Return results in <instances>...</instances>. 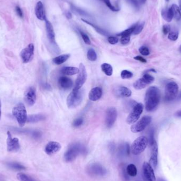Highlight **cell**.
<instances>
[{
	"mask_svg": "<svg viewBox=\"0 0 181 181\" xmlns=\"http://www.w3.org/2000/svg\"><path fill=\"white\" fill-rule=\"evenodd\" d=\"M161 100V92L158 87H151L146 92L145 97L146 110L152 112L156 109Z\"/></svg>",
	"mask_w": 181,
	"mask_h": 181,
	"instance_id": "cell-1",
	"label": "cell"
},
{
	"mask_svg": "<svg viewBox=\"0 0 181 181\" xmlns=\"http://www.w3.org/2000/svg\"><path fill=\"white\" fill-rule=\"evenodd\" d=\"M12 114L20 127H23L27 120V113L25 105L23 103H19L13 107Z\"/></svg>",
	"mask_w": 181,
	"mask_h": 181,
	"instance_id": "cell-2",
	"label": "cell"
},
{
	"mask_svg": "<svg viewBox=\"0 0 181 181\" xmlns=\"http://www.w3.org/2000/svg\"><path fill=\"white\" fill-rule=\"evenodd\" d=\"M83 100V93L81 89L74 90L67 97V105L69 109H74L79 106Z\"/></svg>",
	"mask_w": 181,
	"mask_h": 181,
	"instance_id": "cell-3",
	"label": "cell"
},
{
	"mask_svg": "<svg viewBox=\"0 0 181 181\" xmlns=\"http://www.w3.org/2000/svg\"><path fill=\"white\" fill-rule=\"evenodd\" d=\"M148 140L145 136H140L133 143L131 150L133 155H138L145 150L148 145Z\"/></svg>",
	"mask_w": 181,
	"mask_h": 181,
	"instance_id": "cell-4",
	"label": "cell"
},
{
	"mask_svg": "<svg viewBox=\"0 0 181 181\" xmlns=\"http://www.w3.org/2000/svg\"><path fill=\"white\" fill-rule=\"evenodd\" d=\"M84 151V148L79 144H74L71 146L64 154V159L66 162H71L76 158L79 154Z\"/></svg>",
	"mask_w": 181,
	"mask_h": 181,
	"instance_id": "cell-5",
	"label": "cell"
},
{
	"mask_svg": "<svg viewBox=\"0 0 181 181\" xmlns=\"http://www.w3.org/2000/svg\"><path fill=\"white\" fill-rule=\"evenodd\" d=\"M179 92V86L175 82H169L166 84L165 90V100L171 101L176 98Z\"/></svg>",
	"mask_w": 181,
	"mask_h": 181,
	"instance_id": "cell-6",
	"label": "cell"
},
{
	"mask_svg": "<svg viewBox=\"0 0 181 181\" xmlns=\"http://www.w3.org/2000/svg\"><path fill=\"white\" fill-rule=\"evenodd\" d=\"M144 110V105L142 103H139L135 105L132 111L128 116L126 122L129 125L133 124L139 119L140 115L142 114Z\"/></svg>",
	"mask_w": 181,
	"mask_h": 181,
	"instance_id": "cell-7",
	"label": "cell"
},
{
	"mask_svg": "<svg viewBox=\"0 0 181 181\" xmlns=\"http://www.w3.org/2000/svg\"><path fill=\"white\" fill-rule=\"evenodd\" d=\"M151 121V117L150 116L146 115L143 117L139 121L135 124L131 125V131L133 133H140L145 130Z\"/></svg>",
	"mask_w": 181,
	"mask_h": 181,
	"instance_id": "cell-8",
	"label": "cell"
},
{
	"mask_svg": "<svg viewBox=\"0 0 181 181\" xmlns=\"http://www.w3.org/2000/svg\"><path fill=\"white\" fill-rule=\"evenodd\" d=\"M87 79V72L85 67L84 64L81 63L79 66V72L74 87V90H79L81 89L84 83L86 82Z\"/></svg>",
	"mask_w": 181,
	"mask_h": 181,
	"instance_id": "cell-9",
	"label": "cell"
},
{
	"mask_svg": "<svg viewBox=\"0 0 181 181\" xmlns=\"http://www.w3.org/2000/svg\"><path fill=\"white\" fill-rule=\"evenodd\" d=\"M155 78L150 74H145L143 77L138 79L133 83V87L136 89H142L145 88L149 84L152 83L154 81Z\"/></svg>",
	"mask_w": 181,
	"mask_h": 181,
	"instance_id": "cell-10",
	"label": "cell"
},
{
	"mask_svg": "<svg viewBox=\"0 0 181 181\" xmlns=\"http://www.w3.org/2000/svg\"><path fill=\"white\" fill-rule=\"evenodd\" d=\"M117 118V111L114 107L107 109L105 114V125L108 128L112 127L115 124Z\"/></svg>",
	"mask_w": 181,
	"mask_h": 181,
	"instance_id": "cell-11",
	"label": "cell"
},
{
	"mask_svg": "<svg viewBox=\"0 0 181 181\" xmlns=\"http://www.w3.org/2000/svg\"><path fill=\"white\" fill-rule=\"evenodd\" d=\"M34 50L35 47L33 43H30L21 51V58L24 63H28L33 59Z\"/></svg>",
	"mask_w": 181,
	"mask_h": 181,
	"instance_id": "cell-12",
	"label": "cell"
},
{
	"mask_svg": "<svg viewBox=\"0 0 181 181\" xmlns=\"http://www.w3.org/2000/svg\"><path fill=\"white\" fill-rule=\"evenodd\" d=\"M88 173L92 176H103L107 174L106 169L99 164H92L87 168Z\"/></svg>",
	"mask_w": 181,
	"mask_h": 181,
	"instance_id": "cell-13",
	"label": "cell"
},
{
	"mask_svg": "<svg viewBox=\"0 0 181 181\" xmlns=\"http://www.w3.org/2000/svg\"><path fill=\"white\" fill-rule=\"evenodd\" d=\"M7 150L9 152H17L20 148L19 140L17 138H12L10 131L7 133Z\"/></svg>",
	"mask_w": 181,
	"mask_h": 181,
	"instance_id": "cell-14",
	"label": "cell"
},
{
	"mask_svg": "<svg viewBox=\"0 0 181 181\" xmlns=\"http://www.w3.org/2000/svg\"><path fill=\"white\" fill-rule=\"evenodd\" d=\"M36 89L33 87H29L25 93V101L29 106H32L36 101Z\"/></svg>",
	"mask_w": 181,
	"mask_h": 181,
	"instance_id": "cell-15",
	"label": "cell"
},
{
	"mask_svg": "<svg viewBox=\"0 0 181 181\" xmlns=\"http://www.w3.org/2000/svg\"><path fill=\"white\" fill-rule=\"evenodd\" d=\"M151 145V151L149 164L153 168L155 169L158 163V146L155 140L154 141Z\"/></svg>",
	"mask_w": 181,
	"mask_h": 181,
	"instance_id": "cell-16",
	"label": "cell"
},
{
	"mask_svg": "<svg viewBox=\"0 0 181 181\" xmlns=\"http://www.w3.org/2000/svg\"><path fill=\"white\" fill-rule=\"evenodd\" d=\"M61 148V145L58 142L50 141L46 145L45 151L47 155H52L58 152Z\"/></svg>",
	"mask_w": 181,
	"mask_h": 181,
	"instance_id": "cell-17",
	"label": "cell"
},
{
	"mask_svg": "<svg viewBox=\"0 0 181 181\" xmlns=\"http://www.w3.org/2000/svg\"><path fill=\"white\" fill-rule=\"evenodd\" d=\"M143 175L151 181H156V177L153 168L149 163L145 162L143 166Z\"/></svg>",
	"mask_w": 181,
	"mask_h": 181,
	"instance_id": "cell-18",
	"label": "cell"
},
{
	"mask_svg": "<svg viewBox=\"0 0 181 181\" xmlns=\"http://www.w3.org/2000/svg\"><path fill=\"white\" fill-rule=\"evenodd\" d=\"M115 95L118 97L124 98L130 97L132 92L129 89L125 87H119L114 90Z\"/></svg>",
	"mask_w": 181,
	"mask_h": 181,
	"instance_id": "cell-19",
	"label": "cell"
},
{
	"mask_svg": "<svg viewBox=\"0 0 181 181\" xmlns=\"http://www.w3.org/2000/svg\"><path fill=\"white\" fill-rule=\"evenodd\" d=\"M102 96V89L100 87L93 88L89 92V98L92 101H97L100 99Z\"/></svg>",
	"mask_w": 181,
	"mask_h": 181,
	"instance_id": "cell-20",
	"label": "cell"
},
{
	"mask_svg": "<svg viewBox=\"0 0 181 181\" xmlns=\"http://www.w3.org/2000/svg\"><path fill=\"white\" fill-rule=\"evenodd\" d=\"M35 14L37 18L40 20H46V14L45 9L43 3L41 1H39L36 4L35 8Z\"/></svg>",
	"mask_w": 181,
	"mask_h": 181,
	"instance_id": "cell-21",
	"label": "cell"
},
{
	"mask_svg": "<svg viewBox=\"0 0 181 181\" xmlns=\"http://www.w3.org/2000/svg\"><path fill=\"white\" fill-rule=\"evenodd\" d=\"M45 21H46V32L48 39L51 43H55V35L53 27L48 20L46 19Z\"/></svg>",
	"mask_w": 181,
	"mask_h": 181,
	"instance_id": "cell-22",
	"label": "cell"
},
{
	"mask_svg": "<svg viewBox=\"0 0 181 181\" xmlns=\"http://www.w3.org/2000/svg\"><path fill=\"white\" fill-rule=\"evenodd\" d=\"M58 84L62 89H69L73 87V83L72 80L69 77L62 76L59 79Z\"/></svg>",
	"mask_w": 181,
	"mask_h": 181,
	"instance_id": "cell-23",
	"label": "cell"
},
{
	"mask_svg": "<svg viewBox=\"0 0 181 181\" xmlns=\"http://www.w3.org/2000/svg\"><path fill=\"white\" fill-rule=\"evenodd\" d=\"M61 72L62 74L71 76V75L78 74L79 72V69H78L76 67H64L61 69Z\"/></svg>",
	"mask_w": 181,
	"mask_h": 181,
	"instance_id": "cell-24",
	"label": "cell"
},
{
	"mask_svg": "<svg viewBox=\"0 0 181 181\" xmlns=\"http://www.w3.org/2000/svg\"><path fill=\"white\" fill-rule=\"evenodd\" d=\"M69 57H70L69 54H63L55 57L53 59V62L55 65H59L63 64L65 61H67L69 58Z\"/></svg>",
	"mask_w": 181,
	"mask_h": 181,
	"instance_id": "cell-25",
	"label": "cell"
},
{
	"mask_svg": "<svg viewBox=\"0 0 181 181\" xmlns=\"http://www.w3.org/2000/svg\"><path fill=\"white\" fill-rule=\"evenodd\" d=\"M162 16L165 20L167 22H171L173 18V14L171 8L164 9L162 11Z\"/></svg>",
	"mask_w": 181,
	"mask_h": 181,
	"instance_id": "cell-26",
	"label": "cell"
},
{
	"mask_svg": "<svg viewBox=\"0 0 181 181\" xmlns=\"http://www.w3.org/2000/svg\"><path fill=\"white\" fill-rule=\"evenodd\" d=\"M46 119L45 117L43 115L41 114L38 115H30L27 118V121L29 123H38Z\"/></svg>",
	"mask_w": 181,
	"mask_h": 181,
	"instance_id": "cell-27",
	"label": "cell"
},
{
	"mask_svg": "<svg viewBox=\"0 0 181 181\" xmlns=\"http://www.w3.org/2000/svg\"><path fill=\"white\" fill-rule=\"evenodd\" d=\"M101 69L102 71L105 73L106 75L110 76L113 74V67L109 64L107 63H103L101 65Z\"/></svg>",
	"mask_w": 181,
	"mask_h": 181,
	"instance_id": "cell-28",
	"label": "cell"
},
{
	"mask_svg": "<svg viewBox=\"0 0 181 181\" xmlns=\"http://www.w3.org/2000/svg\"><path fill=\"white\" fill-rule=\"evenodd\" d=\"M7 165L9 168L15 171H22L26 169V167L23 166V165L16 162L8 163Z\"/></svg>",
	"mask_w": 181,
	"mask_h": 181,
	"instance_id": "cell-29",
	"label": "cell"
},
{
	"mask_svg": "<svg viewBox=\"0 0 181 181\" xmlns=\"http://www.w3.org/2000/svg\"><path fill=\"white\" fill-rule=\"evenodd\" d=\"M171 9L172 10L174 18L177 21L180 20L181 18V13L179 6L175 4H174L172 5Z\"/></svg>",
	"mask_w": 181,
	"mask_h": 181,
	"instance_id": "cell-30",
	"label": "cell"
},
{
	"mask_svg": "<svg viewBox=\"0 0 181 181\" xmlns=\"http://www.w3.org/2000/svg\"><path fill=\"white\" fill-rule=\"evenodd\" d=\"M127 173L130 176L134 177L136 176L137 174V169L135 165L133 164H130L128 165L127 167Z\"/></svg>",
	"mask_w": 181,
	"mask_h": 181,
	"instance_id": "cell-31",
	"label": "cell"
},
{
	"mask_svg": "<svg viewBox=\"0 0 181 181\" xmlns=\"http://www.w3.org/2000/svg\"><path fill=\"white\" fill-rule=\"evenodd\" d=\"M87 57L90 61H94L97 59V54L94 49H89L87 53Z\"/></svg>",
	"mask_w": 181,
	"mask_h": 181,
	"instance_id": "cell-32",
	"label": "cell"
},
{
	"mask_svg": "<svg viewBox=\"0 0 181 181\" xmlns=\"http://www.w3.org/2000/svg\"><path fill=\"white\" fill-rule=\"evenodd\" d=\"M17 176V179L19 181H36L31 176L22 173H18Z\"/></svg>",
	"mask_w": 181,
	"mask_h": 181,
	"instance_id": "cell-33",
	"label": "cell"
},
{
	"mask_svg": "<svg viewBox=\"0 0 181 181\" xmlns=\"http://www.w3.org/2000/svg\"><path fill=\"white\" fill-rule=\"evenodd\" d=\"M144 22H141V23H137L135 25V29L133 32V34L135 35H138L142 31L143 28L144 27Z\"/></svg>",
	"mask_w": 181,
	"mask_h": 181,
	"instance_id": "cell-34",
	"label": "cell"
},
{
	"mask_svg": "<svg viewBox=\"0 0 181 181\" xmlns=\"http://www.w3.org/2000/svg\"><path fill=\"white\" fill-rule=\"evenodd\" d=\"M135 29V25L131 27L130 28H128L127 29H126L125 30L123 31L122 32L118 34L117 36H130L133 34V30Z\"/></svg>",
	"mask_w": 181,
	"mask_h": 181,
	"instance_id": "cell-35",
	"label": "cell"
},
{
	"mask_svg": "<svg viewBox=\"0 0 181 181\" xmlns=\"http://www.w3.org/2000/svg\"><path fill=\"white\" fill-rule=\"evenodd\" d=\"M133 73L127 70H123L121 73V77L123 79H130L133 77Z\"/></svg>",
	"mask_w": 181,
	"mask_h": 181,
	"instance_id": "cell-36",
	"label": "cell"
},
{
	"mask_svg": "<svg viewBox=\"0 0 181 181\" xmlns=\"http://www.w3.org/2000/svg\"><path fill=\"white\" fill-rule=\"evenodd\" d=\"M82 20L83 21H84V22L87 23V24L89 25L90 26H91L92 27H93L95 29L97 30V31L99 33H100V34H102V35H107V32H106L105 30H103L102 29H101V28H99V27H97V26H96V25H93V23H90V22H88V21H87L83 19H82Z\"/></svg>",
	"mask_w": 181,
	"mask_h": 181,
	"instance_id": "cell-37",
	"label": "cell"
},
{
	"mask_svg": "<svg viewBox=\"0 0 181 181\" xmlns=\"http://www.w3.org/2000/svg\"><path fill=\"white\" fill-rule=\"evenodd\" d=\"M179 37V33L177 31H171L169 32V33L168 34V38L169 40H171L172 41H175Z\"/></svg>",
	"mask_w": 181,
	"mask_h": 181,
	"instance_id": "cell-38",
	"label": "cell"
},
{
	"mask_svg": "<svg viewBox=\"0 0 181 181\" xmlns=\"http://www.w3.org/2000/svg\"><path fill=\"white\" fill-rule=\"evenodd\" d=\"M84 122L83 119L82 118H78L73 121L72 123V125L75 128H78L82 125Z\"/></svg>",
	"mask_w": 181,
	"mask_h": 181,
	"instance_id": "cell-39",
	"label": "cell"
},
{
	"mask_svg": "<svg viewBox=\"0 0 181 181\" xmlns=\"http://www.w3.org/2000/svg\"><path fill=\"white\" fill-rule=\"evenodd\" d=\"M140 54L144 56H148L150 54V51L148 47L146 46H141L139 49Z\"/></svg>",
	"mask_w": 181,
	"mask_h": 181,
	"instance_id": "cell-40",
	"label": "cell"
},
{
	"mask_svg": "<svg viewBox=\"0 0 181 181\" xmlns=\"http://www.w3.org/2000/svg\"><path fill=\"white\" fill-rule=\"evenodd\" d=\"M101 1L104 2L105 4H106L108 8L110 9V10H111L113 11H115V12H117V11H119V9L116 8L112 5L111 3L110 2V0H101Z\"/></svg>",
	"mask_w": 181,
	"mask_h": 181,
	"instance_id": "cell-41",
	"label": "cell"
},
{
	"mask_svg": "<svg viewBox=\"0 0 181 181\" xmlns=\"http://www.w3.org/2000/svg\"><path fill=\"white\" fill-rule=\"evenodd\" d=\"M79 32H80V34L82 36V39H83V41H84V43H86L87 45H90L91 44V40L89 39V36H87V34H85L82 31H79Z\"/></svg>",
	"mask_w": 181,
	"mask_h": 181,
	"instance_id": "cell-42",
	"label": "cell"
},
{
	"mask_svg": "<svg viewBox=\"0 0 181 181\" xmlns=\"http://www.w3.org/2000/svg\"><path fill=\"white\" fill-rule=\"evenodd\" d=\"M130 40V36H121V38L120 39V43L123 45H127L129 43Z\"/></svg>",
	"mask_w": 181,
	"mask_h": 181,
	"instance_id": "cell-43",
	"label": "cell"
},
{
	"mask_svg": "<svg viewBox=\"0 0 181 181\" xmlns=\"http://www.w3.org/2000/svg\"><path fill=\"white\" fill-rule=\"evenodd\" d=\"M107 40H108V42H109L110 44L115 45V44L118 43V42L119 41V39H118L117 37L110 36V37H108Z\"/></svg>",
	"mask_w": 181,
	"mask_h": 181,
	"instance_id": "cell-44",
	"label": "cell"
},
{
	"mask_svg": "<svg viewBox=\"0 0 181 181\" xmlns=\"http://www.w3.org/2000/svg\"><path fill=\"white\" fill-rule=\"evenodd\" d=\"M130 4L133 5L134 8L136 9H139V3L137 0H127Z\"/></svg>",
	"mask_w": 181,
	"mask_h": 181,
	"instance_id": "cell-45",
	"label": "cell"
},
{
	"mask_svg": "<svg viewBox=\"0 0 181 181\" xmlns=\"http://www.w3.org/2000/svg\"><path fill=\"white\" fill-rule=\"evenodd\" d=\"M171 30V27L169 25H164L163 27V32L164 35H167V33H169Z\"/></svg>",
	"mask_w": 181,
	"mask_h": 181,
	"instance_id": "cell-46",
	"label": "cell"
},
{
	"mask_svg": "<svg viewBox=\"0 0 181 181\" xmlns=\"http://www.w3.org/2000/svg\"><path fill=\"white\" fill-rule=\"evenodd\" d=\"M15 10L17 13L18 14V15L20 17V18H22L23 17V12H22V11L21 9V8L17 6L16 8H15Z\"/></svg>",
	"mask_w": 181,
	"mask_h": 181,
	"instance_id": "cell-47",
	"label": "cell"
},
{
	"mask_svg": "<svg viewBox=\"0 0 181 181\" xmlns=\"http://www.w3.org/2000/svg\"><path fill=\"white\" fill-rule=\"evenodd\" d=\"M134 59H135V60L138 61H140V62H142V63H146V62H147V61H146V59L144 58H143V57H141V56H136V57H134Z\"/></svg>",
	"mask_w": 181,
	"mask_h": 181,
	"instance_id": "cell-48",
	"label": "cell"
},
{
	"mask_svg": "<svg viewBox=\"0 0 181 181\" xmlns=\"http://www.w3.org/2000/svg\"><path fill=\"white\" fill-rule=\"evenodd\" d=\"M65 15H66L67 18L69 19H71L72 18V15H71V13H70L69 12H66L65 13Z\"/></svg>",
	"mask_w": 181,
	"mask_h": 181,
	"instance_id": "cell-49",
	"label": "cell"
},
{
	"mask_svg": "<svg viewBox=\"0 0 181 181\" xmlns=\"http://www.w3.org/2000/svg\"><path fill=\"white\" fill-rule=\"evenodd\" d=\"M175 115L177 117L181 118V111H179L175 113Z\"/></svg>",
	"mask_w": 181,
	"mask_h": 181,
	"instance_id": "cell-50",
	"label": "cell"
},
{
	"mask_svg": "<svg viewBox=\"0 0 181 181\" xmlns=\"http://www.w3.org/2000/svg\"><path fill=\"white\" fill-rule=\"evenodd\" d=\"M138 1V2L139 3V4H145L146 2V0H137Z\"/></svg>",
	"mask_w": 181,
	"mask_h": 181,
	"instance_id": "cell-51",
	"label": "cell"
},
{
	"mask_svg": "<svg viewBox=\"0 0 181 181\" xmlns=\"http://www.w3.org/2000/svg\"><path fill=\"white\" fill-rule=\"evenodd\" d=\"M143 181H151L150 180H149V179H147V177H146L145 176H144L143 175Z\"/></svg>",
	"mask_w": 181,
	"mask_h": 181,
	"instance_id": "cell-52",
	"label": "cell"
},
{
	"mask_svg": "<svg viewBox=\"0 0 181 181\" xmlns=\"http://www.w3.org/2000/svg\"><path fill=\"white\" fill-rule=\"evenodd\" d=\"M1 115H2V112H1V102L0 100V120H1Z\"/></svg>",
	"mask_w": 181,
	"mask_h": 181,
	"instance_id": "cell-53",
	"label": "cell"
},
{
	"mask_svg": "<svg viewBox=\"0 0 181 181\" xmlns=\"http://www.w3.org/2000/svg\"><path fill=\"white\" fill-rule=\"evenodd\" d=\"M178 98H179V99H181V92H180V93L179 94V96H178Z\"/></svg>",
	"mask_w": 181,
	"mask_h": 181,
	"instance_id": "cell-54",
	"label": "cell"
},
{
	"mask_svg": "<svg viewBox=\"0 0 181 181\" xmlns=\"http://www.w3.org/2000/svg\"><path fill=\"white\" fill-rule=\"evenodd\" d=\"M179 3H180V9H181V0H180V2H179Z\"/></svg>",
	"mask_w": 181,
	"mask_h": 181,
	"instance_id": "cell-55",
	"label": "cell"
},
{
	"mask_svg": "<svg viewBox=\"0 0 181 181\" xmlns=\"http://www.w3.org/2000/svg\"><path fill=\"white\" fill-rule=\"evenodd\" d=\"M179 49H180V51H181V46L180 47V48H179Z\"/></svg>",
	"mask_w": 181,
	"mask_h": 181,
	"instance_id": "cell-56",
	"label": "cell"
},
{
	"mask_svg": "<svg viewBox=\"0 0 181 181\" xmlns=\"http://www.w3.org/2000/svg\"><path fill=\"white\" fill-rule=\"evenodd\" d=\"M166 1H169V0H166Z\"/></svg>",
	"mask_w": 181,
	"mask_h": 181,
	"instance_id": "cell-57",
	"label": "cell"
}]
</instances>
